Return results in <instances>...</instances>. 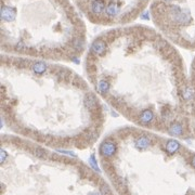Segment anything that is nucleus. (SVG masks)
I'll list each match as a JSON object with an SVG mask.
<instances>
[{
  "mask_svg": "<svg viewBox=\"0 0 195 195\" xmlns=\"http://www.w3.org/2000/svg\"><path fill=\"white\" fill-rule=\"evenodd\" d=\"M1 52L75 62L87 45L83 21L69 0H1Z\"/></svg>",
  "mask_w": 195,
  "mask_h": 195,
  "instance_id": "nucleus-3",
  "label": "nucleus"
},
{
  "mask_svg": "<svg viewBox=\"0 0 195 195\" xmlns=\"http://www.w3.org/2000/svg\"><path fill=\"white\" fill-rule=\"evenodd\" d=\"M151 15L166 39L195 48V0H152Z\"/></svg>",
  "mask_w": 195,
  "mask_h": 195,
  "instance_id": "nucleus-4",
  "label": "nucleus"
},
{
  "mask_svg": "<svg viewBox=\"0 0 195 195\" xmlns=\"http://www.w3.org/2000/svg\"><path fill=\"white\" fill-rule=\"evenodd\" d=\"M0 105L10 133L55 151H83L103 138L104 102L62 63L1 54Z\"/></svg>",
  "mask_w": 195,
  "mask_h": 195,
  "instance_id": "nucleus-2",
  "label": "nucleus"
},
{
  "mask_svg": "<svg viewBox=\"0 0 195 195\" xmlns=\"http://www.w3.org/2000/svg\"><path fill=\"white\" fill-rule=\"evenodd\" d=\"M83 71L104 104L132 126L185 137L189 81L180 54L158 31L130 25L103 31L86 52Z\"/></svg>",
  "mask_w": 195,
  "mask_h": 195,
  "instance_id": "nucleus-1",
  "label": "nucleus"
}]
</instances>
